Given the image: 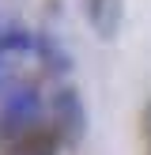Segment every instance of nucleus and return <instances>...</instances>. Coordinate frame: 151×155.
<instances>
[{
  "label": "nucleus",
  "instance_id": "obj_2",
  "mask_svg": "<svg viewBox=\"0 0 151 155\" xmlns=\"http://www.w3.org/2000/svg\"><path fill=\"white\" fill-rule=\"evenodd\" d=\"M49 125L60 133L64 144H79L87 133V110H83V98L76 87H60L49 102Z\"/></svg>",
  "mask_w": 151,
  "mask_h": 155
},
{
  "label": "nucleus",
  "instance_id": "obj_4",
  "mask_svg": "<svg viewBox=\"0 0 151 155\" xmlns=\"http://www.w3.org/2000/svg\"><path fill=\"white\" fill-rule=\"evenodd\" d=\"M121 0H87V23H91V30H95L98 38H117V30H121Z\"/></svg>",
  "mask_w": 151,
  "mask_h": 155
},
{
  "label": "nucleus",
  "instance_id": "obj_1",
  "mask_svg": "<svg viewBox=\"0 0 151 155\" xmlns=\"http://www.w3.org/2000/svg\"><path fill=\"white\" fill-rule=\"evenodd\" d=\"M42 114V91L34 83H15L4 98H0V144L15 140L19 133L38 125Z\"/></svg>",
  "mask_w": 151,
  "mask_h": 155
},
{
  "label": "nucleus",
  "instance_id": "obj_5",
  "mask_svg": "<svg viewBox=\"0 0 151 155\" xmlns=\"http://www.w3.org/2000/svg\"><path fill=\"white\" fill-rule=\"evenodd\" d=\"M34 53H38V61H42V68H49V72H68V53L57 45V38H49V34H38L34 38Z\"/></svg>",
  "mask_w": 151,
  "mask_h": 155
},
{
  "label": "nucleus",
  "instance_id": "obj_7",
  "mask_svg": "<svg viewBox=\"0 0 151 155\" xmlns=\"http://www.w3.org/2000/svg\"><path fill=\"white\" fill-rule=\"evenodd\" d=\"M0 64H4V45H0Z\"/></svg>",
  "mask_w": 151,
  "mask_h": 155
},
{
  "label": "nucleus",
  "instance_id": "obj_3",
  "mask_svg": "<svg viewBox=\"0 0 151 155\" xmlns=\"http://www.w3.org/2000/svg\"><path fill=\"white\" fill-rule=\"evenodd\" d=\"M60 148H64L60 133L49 125V121H45V125L38 121L34 129H27V133H19L15 140H8L0 155H57Z\"/></svg>",
  "mask_w": 151,
  "mask_h": 155
},
{
  "label": "nucleus",
  "instance_id": "obj_6",
  "mask_svg": "<svg viewBox=\"0 0 151 155\" xmlns=\"http://www.w3.org/2000/svg\"><path fill=\"white\" fill-rule=\"evenodd\" d=\"M143 148H147V155H151V102L143 106Z\"/></svg>",
  "mask_w": 151,
  "mask_h": 155
}]
</instances>
